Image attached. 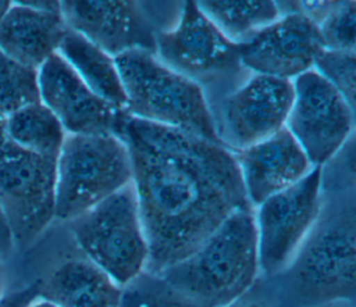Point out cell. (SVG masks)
Here are the masks:
<instances>
[{"label": "cell", "mask_w": 356, "mask_h": 307, "mask_svg": "<svg viewBox=\"0 0 356 307\" xmlns=\"http://www.w3.org/2000/svg\"><path fill=\"white\" fill-rule=\"evenodd\" d=\"M127 146L147 269L160 274L193 253L231 214L252 208L234 153L221 143L125 113Z\"/></svg>", "instance_id": "obj_1"}, {"label": "cell", "mask_w": 356, "mask_h": 307, "mask_svg": "<svg viewBox=\"0 0 356 307\" xmlns=\"http://www.w3.org/2000/svg\"><path fill=\"white\" fill-rule=\"evenodd\" d=\"M260 272L254 210L231 214L193 253L159 275L200 307H229Z\"/></svg>", "instance_id": "obj_2"}, {"label": "cell", "mask_w": 356, "mask_h": 307, "mask_svg": "<svg viewBox=\"0 0 356 307\" xmlns=\"http://www.w3.org/2000/svg\"><path fill=\"white\" fill-rule=\"evenodd\" d=\"M114 61L128 115L221 143L200 83L171 69L149 50H129Z\"/></svg>", "instance_id": "obj_3"}, {"label": "cell", "mask_w": 356, "mask_h": 307, "mask_svg": "<svg viewBox=\"0 0 356 307\" xmlns=\"http://www.w3.org/2000/svg\"><path fill=\"white\" fill-rule=\"evenodd\" d=\"M302 307L353 300L356 293L355 206L342 204L317 219L285 268Z\"/></svg>", "instance_id": "obj_4"}, {"label": "cell", "mask_w": 356, "mask_h": 307, "mask_svg": "<svg viewBox=\"0 0 356 307\" xmlns=\"http://www.w3.org/2000/svg\"><path fill=\"white\" fill-rule=\"evenodd\" d=\"M131 182L129 153L117 135H67L56 160V218L70 222Z\"/></svg>", "instance_id": "obj_5"}, {"label": "cell", "mask_w": 356, "mask_h": 307, "mask_svg": "<svg viewBox=\"0 0 356 307\" xmlns=\"http://www.w3.org/2000/svg\"><path fill=\"white\" fill-rule=\"evenodd\" d=\"M68 224L85 258L121 288L147 269L149 244L132 182Z\"/></svg>", "instance_id": "obj_6"}, {"label": "cell", "mask_w": 356, "mask_h": 307, "mask_svg": "<svg viewBox=\"0 0 356 307\" xmlns=\"http://www.w3.org/2000/svg\"><path fill=\"white\" fill-rule=\"evenodd\" d=\"M0 208L14 244H31L56 218V160L7 140L0 149Z\"/></svg>", "instance_id": "obj_7"}, {"label": "cell", "mask_w": 356, "mask_h": 307, "mask_svg": "<svg viewBox=\"0 0 356 307\" xmlns=\"http://www.w3.org/2000/svg\"><path fill=\"white\" fill-rule=\"evenodd\" d=\"M321 167L289 188L267 197L254 211L260 271H284L320 217Z\"/></svg>", "instance_id": "obj_8"}, {"label": "cell", "mask_w": 356, "mask_h": 307, "mask_svg": "<svg viewBox=\"0 0 356 307\" xmlns=\"http://www.w3.org/2000/svg\"><path fill=\"white\" fill-rule=\"evenodd\" d=\"M293 101L285 128L313 167H321L343 146L355 125V110L317 71L292 79Z\"/></svg>", "instance_id": "obj_9"}, {"label": "cell", "mask_w": 356, "mask_h": 307, "mask_svg": "<svg viewBox=\"0 0 356 307\" xmlns=\"http://www.w3.org/2000/svg\"><path fill=\"white\" fill-rule=\"evenodd\" d=\"M154 54L167 67L197 83L241 67L239 43L229 40L196 1L185 3L174 29L156 33Z\"/></svg>", "instance_id": "obj_10"}, {"label": "cell", "mask_w": 356, "mask_h": 307, "mask_svg": "<svg viewBox=\"0 0 356 307\" xmlns=\"http://www.w3.org/2000/svg\"><path fill=\"white\" fill-rule=\"evenodd\" d=\"M292 101V81L252 75L222 100L216 124L221 143L235 151L267 139L285 126Z\"/></svg>", "instance_id": "obj_11"}, {"label": "cell", "mask_w": 356, "mask_h": 307, "mask_svg": "<svg viewBox=\"0 0 356 307\" xmlns=\"http://www.w3.org/2000/svg\"><path fill=\"white\" fill-rule=\"evenodd\" d=\"M324 49L317 24L292 11L239 43L241 65L254 74L295 79L313 69L316 56Z\"/></svg>", "instance_id": "obj_12"}, {"label": "cell", "mask_w": 356, "mask_h": 307, "mask_svg": "<svg viewBox=\"0 0 356 307\" xmlns=\"http://www.w3.org/2000/svg\"><path fill=\"white\" fill-rule=\"evenodd\" d=\"M40 101L56 115L67 135L115 133L125 110H118L93 93L58 54L38 69Z\"/></svg>", "instance_id": "obj_13"}, {"label": "cell", "mask_w": 356, "mask_h": 307, "mask_svg": "<svg viewBox=\"0 0 356 307\" xmlns=\"http://www.w3.org/2000/svg\"><path fill=\"white\" fill-rule=\"evenodd\" d=\"M68 29L82 35L115 57L129 50L156 51V33L135 1L68 0L60 1Z\"/></svg>", "instance_id": "obj_14"}, {"label": "cell", "mask_w": 356, "mask_h": 307, "mask_svg": "<svg viewBox=\"0 0 356 307\" xmlns=\"http://www.w3.org/2000/svg\"><path fill=\"white\" fill-rule=\"evenodd\" d=\"M232 153L252 207L296 183L313 168L285 126L267 139Z\"/></svg>", "instance_id": "obj_15"}, {"label": "cell", "mask_w": 356, "mask_h": 307, "mask_svg": "<svg viewBox=\"0 0 356 307\" xmlns=\"http://www.w3.org/2000/svg\"><path fill=\"white\" fill-rule=\"evenodd\" d=\"M67 29L61 13L11 1L0 24V50L13 60L39 69L57 53Z\"/></svg>", "instance_id": "obj_16"}, {"label": "cell", "mask_w": 356, "mask_h": 307, "mask_svg": "<svg viewBox=\"0 0 356 307\" xmlns=\"http://www.w3.org/2000/svg\"><path fill=\"white\" fill-rule=\"evenodd\" d=\"M122 288L88 258L61 263L40 282L39 296L58 307H118Z\"/></svg>", "instance_id": "obj_17"}, {"label": "cell", "mask_w": 356, "mask_h": 307, "mask_svg": "<svg viewBox=\"0 0 356 307\" xmlns=\"http://www.w3.org/2000/svg\"><path fill=\"white\" fill-rule=\"evenodd\" d=\"M57 53L93 93L113 107L125 110L127 96L114 57L71 29H67Z\"/></svg>", "instance_id": "obj_18"}, {"label": "cell", "mask_w": 356, "mask_h": 307, "mask_svg": "<svg viewBox=\"0 0 356 307\" xmlns=\"http://www.w3.org/2000/svg\"><path fill=\"white\" fill-rule=\"evenodd\" d=\"M6 135L19 149L53 160H57L67 136L60 121L42 101L7 115Z\"/></svg>", "instance_id": "obj_19"}, {"label": "cell", "mask_w": 356, "mask_h": 307, "mask_svg": "<svg viewBox=\"0 0 356 307\" xmlns=\"http://www.w3.org/2000/svg\"><path fill=\"white\" fill-rule=\"evenodd\" d=\"M203 14L232 42L242 43L280 17L271 0L196 1Z\"/></svg>", "instance_id": "obj_20"}, {"label": "cell", "mask_w": 356, "mask_h": 307, "mask_svg": "<svg viewBox=\"0 0 356 307\" xmlns=\"http://www.w3.org/2000/svg\"><path fill=\"white\" fill-rule=\"evenodd\" d=\"M40 101L38 69L24 65L0 50V114Z\"/></svg>", "instance_id": "obj_21"}, {"label": "cell", "mask_w": 356, "mask_h": 307, "mask_svg": "<svg viewBox=\"0 0 356 307\" xmlns=\"http://www.w3.org/2000/svg\"><path fill=\"white\" fill-rule=\"evenodd\" d=\"M118 307H200L159 274L145 271L122 286Z\"/></svg>", "instance_id": "obj_22"}, {"label": "cell", "mask_w": 356, "mask_h": 307, "mask_svg": "<svg viewBox=\"0 0 356 307\" xmlns=\"http://www.w3.org/2000/svg\"><path fill=\"white\" fill-rule=\"evenodd\" d=\"M317 71L330 82L355 110L356 97V53L349 50L321 49L313 63Z\"/></svg>", "instance_id": "obj_23"}, {"label": "cell", "mask_w": 356, "mask_h": 307, "mask_svg": "<svg viewBox=\"0 0 356 307\" xmlns=\"http://www.w3.org/2000/svg\"><path fill=\"white\" fill-rule=\"evenodd\" d=\"M355 1H335L332 8L317 24L323 46L331 50L355 51Z\"/></svg>", "instance_id": "obj_24"}, {"label": "cell", "mask_w": 356, "mask_h": 307, "mask_svg": "<svg viewBox=\"0 0 356 307\" xmlns=\"http://www.w3.org/2000/svg\"><path fill=\"white\" fill-rule=\"evenodd\" d=\"M39 292H40V281L31 282L18 290L4 294V297L0 301V307H26L31 301L39 297Z\"/></svg>", "instance_id": "obj_25"}, {"label": "cell", "mask_w": 356, "mask_h": 307, "mask_svg": "<svg viewBox=\"0 0 356 307\" xmlns=\"http://www.w3.org/2000/svg\"><path fill=\"white\" fill-rule=\"evenodd\" d=\"M13 235L10 231V226L7 224V219L0 208V258L10 256L13 247H14Z\"/></svg>", "instance_id": "obj_26"}, {"label": "cell", "mask_w": 356, "mask_h": 307, "mask_svg": "<svg viewBox=\"0 0 356 307\" xmlns=\"http://www.w3.org/2000/svg\"><path fill=\"white\" fill-rule=\"evenodd\" d=\"M26 307H58V306H56L54 303H51L50 300H47V299H43V297H36L33 301H31Z\"/></svg>", "instance_id": "obj_27"}, {"label": "cell", "mask_w": 356, "mask_h": 307, "mask_svg": "<svg viewBox=\"0 0 356 307\" xmlns=\"http://www.w3.org/2000/svg\"><path fill=\"white\" fill-rule=\"evenodd\" d=\"M7 135H6V117L0 114V149L6 144Z\"/></svg>", "instance_id": "obj_28"}, {"label": "cell", "mask_w": 356, "mask_h": 307, "mask_svg": "<svg viewBox=\"0 0 356 307\" xmlns=\"http://www.w3.org/2000/svg\"><path fill=\"white\" fill-rule=\"evenodd\" d=\"M10 6H11V1H7V0H0V24H1V21H3V18H4L6 13L8 11Z\"/></svg>", "instance_id": "obj_29"}, {"label": "cell", "mask_w": 356, "mask_h": 307, "mask_svg": "<svg viewBox=\"0 0 356 307\" xmlns=\"http://www.w3.org/2000/svg\"><path fill=\"white\" fill-rule=\"evenodd\" d=\"M229 307H266L264 304H260V303H245V304H232Z\"/></svg>", "instance_id": "obj_30"}, {"label": "cell", "mask_w": 356, "mask_h": 307, "mask_svg": "<svg viewBox=\"0 0 356 307\" xmlns=\"http://www.w3.org/2000/svg\"><path fill=\"white\" fill-rule=\"evenodd\" d=\"M4 297V290H3V278H1V269H0V301Z\"/></svg>", "instance_id": "obj_31"}]
</instances>
